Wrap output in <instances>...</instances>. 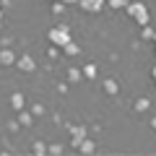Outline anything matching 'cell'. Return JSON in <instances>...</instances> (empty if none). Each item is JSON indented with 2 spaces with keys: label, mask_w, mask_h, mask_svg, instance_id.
<instances>
[{
  "label": "cell",
  "mask_w": 156,
  "mask_h": 156,
  "mask_svg": "<svg viewBox=\"0 0 156 156\" xmlns=\"http://www.w3.org/2000/svg\"><path fill=\"white\" fill-rule=\"evenodd\" d=\"M140 37H143V39H154V29H151L148 23H146V26H140Z\"/></svg>",
  "instance_id": "cell-15"
},
{
  "label": "cell",
  "mask_w": 156,
  "mask_h": 156,
  "mask_svg": "<svg viewBox=\"0 0 156 156\" xmlns=\"http://www.w3.org/2000/svg\"><path fill=\"white\" fill-rule=\"evenodd\" d=\"M50 42H52L55 47H60V50H62V47H65L68 42H70V29H68L65 23H62V26L50 29Z\"/></svg>",
  "instance_id": "cell-2"
},
{
  "label": "cell",
  "mask_w": 156,
  "mask_h": 156,
  "mask_svg": "<svg viewBox=\"0 0 156 156\" xmlns=\"http://www.w3.org/2000/svg\"><path fill=\"white\" fill-rule=\"evenodd\" d=\"M13 62H16V52L11 47H3L0 50V65H13Z\"/></svg>",
  "instance_id": "cell-6"
},
{
  "label": "cell",
  "mask_w": 156,
  "mask_h": 156,
  "mask_svg": "<svg viewBox=\"0 0 156 156\" xmlns=\"http://www.w3.org/2000/svg\"><path fill=\"white\" fill-rule=\"evenodd\" d=\"M70 135H73V146L78 148V143L89 135V130H86V125H73V128H70Z\"/></svg>",
  "instance_id": "cell-5"
},
{
  "label": "cell",
  "mask_w": 156,
  "mask_h": 156,
  "mask_svg": "<svg viewBox=\"0 0 156 156\" xmlns=\"http://www.w3.org/2000/svg\"><path fill=\"white\" fill-rule=\"evenodd\" d=\"M125 13H128L130 18H135L140 26H146V23L151 21L148 8H146V3H140V0H133V3H128V5H125Z\"/></svg>",
  "instance_id": "cell-1"
},
{
  "label": "cell",
  "mask_w": 156,
  "mask_h": 156,
  "mask_svg": "<svg viewBox=\"0 0 156 156\" xmlns=\"http://www.w3.org/2000/svg\"><path fill=\"white\" fill-rule=\"evenodd\" d=\"M81 76H83L81 68H68V81H81Z\"/></svg>",
  "instance_id": "cell-10"
},
{
  "label": "cell",
  "mask_w": 156,
  "mask_h": 156,
  "mask_svg": "<svg viewBox=\"0 0 156 156\" xmlns=\"http://www.w3.org/2000/svg\"><path fill=\"white\" fill-rule=\"evenodd\" d=\"M62 151V146L60 143H52V146H47V154H60Z\"/></svg>",
  "instance_id": "cell-17"
},
{
  "label": "cell",
  "mask_w": 156,
  "mask_h": 156,
  "mask_svg": "<svg viewBox=\"0 0 156 156\" xmlns=\"http://www.w3.org/2000/svg\"><path fill=\"white\" fill-rule=\"evenodd\" d=\"M34 154H42V156H44L47 154V146L42 143V140H37V143H34Z\"/></svg>",
  "instance_id": "cell-16"
},
{
  "label": "cell",
  "mask_w": 156,
  "mask_h": 156,
  "mask_svg": "<svg viewBox=\"0 0 156 156\" xmlns=\"http://www.w3.org/2000/svg\"><path fill=\"white\" fill-rule=\"evenodd\" d=\"M18 122H21V125H31V115L23 112V109H18Z\"/></svg>",
  "instance_id": "cell-13"
},
{
  "label": "cell",
  "mask_w": 156,
  "mask_h": 156,
  "mask_svg": "<svg viewBox=\"0 0 156 156\" xmlns=\"http://www.w3.org/2000/svg\"><path fill=\"white\" fill-rule=\"evenodd\" d=\"M83 76L86 78H96V65H94V62H89V65L83 68Z\"/></svg>",
  "instance_id": "cell-14"
},
{
  "label": "cell",
  "mask_w": 156,
  "mask_h": 156,
  "mask_svg": "<svg viewBox=\"0 0 156 156\" xmlns=\"http://www.w3.org/2000/svg\"><path fill=\"white\" fill-rule=\"evenodd\" d=\"M151 76H154V81H156V65H154V70H151Z\"/></svg>",
  "instance_id": "cell-21"
},
{
  "label": "cell",
  "mask_w": 156,
  "mask_h": 156,
  "mask_svg": "<svg viewBox=\"0 0 156 156\" xmlns=\"http://www.w3.org/2000/svg\"><path fill=\"white\" fill-rule=\"evenodd\" d=\"M154 42H156V31H154Z\"/></svg>",
  "instance_id": "cell-23"
},
{
  "label": "cell",
  "mask_w": 156,
  "mask_h": 156,
  "mask_svg": "<svg viewBox=\"0 0 156 156\" xmlns=\"http://www.w3.org/2000/svg\"><path fill=\"white\" fill-rule=\"evenodd\" d=\"M104 91H107V94H117V81L107 78V81H104Z\"/></svg>",
  "instance_id": "cell-12"
},
{
  "label": "cell",
  "mask_w": 156,
  "mask_h": 156,
  "mask_svg": "<svg viewBox=\"0 0 156 156\" xmlns=\"http://www.w3.org/2000/svg\"><path fill=\"white\" fill-rule=\"evenodd\" d=\"M78 3H81V8L89 11V13H99V11H104V5H107V0H78Z\"/></svg>",
  "instance_id": "cell-3"
},
{
  "label": "cell",
  "mask_w": 156,
  "mask_h": 156,
  "mask_svg": "<svg viewBox=\"0 0 156 156\" xmlns=\"http://www.w3.org/2000/svg\"><path fill=\"white\" fill-rule=\"evenodd\" d=\"M16 65L21 68L23 73H31L34 68H37V62H34V57H31V55H18V57H16Z\"/></svg>",
  "instance_id": "cell-4"
},
{
  "label": "cell",
  "mask_w": 156,
  "mask_h": 156,
  "mask_svg": "<svg viewBox=\"0 0 156 156\" xmlns=\"http://www.w3.org/2000/svg\"><path fill=\"white\" fill-rule=\"evenodd\" d=\"M62 52H65V55H70V57H76L78 52H81V47H78L76 42H73V39H70V42H68V44L62 47Z\"/></svg>",
  "instance_id": "cell-9"
},
{
  "label": "cell",
  "mask_w": 156,
  "mask_h": 156,
  "mask_svg": "<svg viewBox=\"0 0 156 156\" xmlns=\"http://www.w3.org/2000/svg\"><path fill=\"white\" fill-rule=\"evenodd\" d=\"M151 128H154V130H156V117H151Z\"/></svg>",
  "instance_id": "cell-19"
},
{
  "label": "cell",
  "mask_w": 156,
  "mask_h": 156,
  "mask_svg": "<svg viewBox=\"0 0 156 156\" xmlns=\"http://www.w3.org/2000/svg\"><path fill=\"white\" fill-rule=\"evenodd\" d=\"M0 5H3V3H0Z\"/></svg>",
  "instance_id": "cell-24"
},
{
  "label": "cell",
  "mask_w": 156,
  "mask_h": 156,
  "mask_svg": "<svg viewBox=\"0 0 156 156\" xmlns=\"http://www.w3.org/2000/svg\"><path fill=\"white\" fill-rule=\"evenodd\" d=\"M78 151H81V154H94V151H96V143H94V140H89V135H86V138L78 143Z\"/></svg>",
  "instance_id": "cell-7"
},
{
  "label": "cell",
  "mask_w": 156,
  "mask_h": 156,
  "mask_svg": "<svg viewBox=\"0 0 156 156\" xmlns=\"http://www.w3.org/2000/svg\"><path fill=\"white\" fill-rule=\"evenodd\" d=\"M107 3H109L112 8H125V5H128V3H125V0H107Z\"/></svg>",
  "instance_id": "cell-18"
},
{
  "label": "cell",
  "mask_w": 156,
  "mask_h": 156,
  "mask_svg": "<svg viewBox=\"0 0 156 156\" xmlns=\"http://www.w3.org/2000/svg\"><path fill=\"white\" fill-rule=\"evenodd\" d=\"M23 104H26V99H23V94H18V91H16V94H13L11 96V107H13V109H23Z\"/></svg>",
  "instance_id": "cell-8"
},
{
  "label": "cell",
  "mask_w": 156,
  "mask_h": 156,
  "mask_svg": "<svg viewBox=\"0 0 156 156\" xmlns=\"http://www.w3.org/2000/svg\"><path fill=\"white\" fill-rule=\"evenodd\" d=\"M0 21H3V11H0Z\"/></svg>",
  "instance_id": "cell-22"
},
{
  "label": "cell",
  "mask_w": 156,
  "mask_h": 156,
  "mask_svg": "<svg viewBox=\"0 0 156 156\" xmlns=\"http://www.w3.org/2000/svg\"><path fill=\"white\" fill-rule=\"evenodd\" d=\"M148 107H151V101H148V96H140V99L135 101V109H138V112H143V109H148Z\"/></svg>",
  "instance_id": "cell-11"
},
{
  "label": "cell",
  "mask_w": 156,
  "mask_h": 156,
  "mask_svg": "<svg viewBox=\"0 0 156 156\" xmlns=\"http://www.w3.org/2000/svg\"><path fill=\"white\" fill-rule=\"evenodd\" d=\"M62 3H65V5H70V3H78V0H62Z\"/></svg>",
  "instance_id": "cell-20"
}]
</instances>
